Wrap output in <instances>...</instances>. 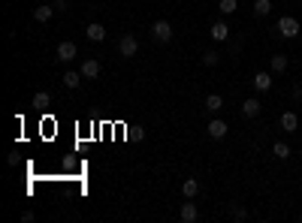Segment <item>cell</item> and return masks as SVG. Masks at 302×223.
I'll use <instances>...</instances> for the list:
<instances>
[{
  "mask_svg": "<svg viewBox=\"0 0 302 223\" xmlns=\"http://www.w3.org/2000/svg\"><path fill=\"white\" fill-rule=\"evenodd\" d=\"M272 154H275L278 160H287L293 151H290V145H287V142H275V145H272Z\"/></svg>",
  "mask_w": 302,
  "mask_h": 223,
  "instance_id": "20",
  "label": "cell"
},
{
  "mask_svg": "<svg viewBox=\"0 0 302 223\" xmlns=\"http://www.w3.org/2000/svg\"><path fill=\"white\" fill-rule=\"evenodd\" d=\"M221 63V54L215 51V48H209L206 54H203V66H218Z\"/></svg>",
  "mask_w": 302,
  "mask_h": 223,
  "instance_id": "22",
  "label": "cell"
},
{
  "mask_svg": "<svg viewBox=\"0 0 302 223\" xmlns=\"http://www.w3.org/2000/svg\"><path fill=\"white\" fill-rule=\"evenodd\" d=\"M51 6H54V9H57V12H67V9H70V3H67V0H54V3H51Z\"/></svg>",
  "mask_w": 302,
  "mask_h": 223,
  "instance_id": "24",
  "label": "cell"
},
{
  "mask_svg": "<svg viewBox=\"0 0 302 223\" xmlns=\"http://www.w3.org/2000/svg\"><path fill=\"white\" fill-rule=\"evenodd\" d=\"M21 223H33V211H24V214H21Z\"/></svg>",
  "mask_w": 302,
  "mask_h": 223,
  "instance_id": "26",
  "label": "cell"
},
{
  "mask_svg": "<svg viewBox=\"0 0 302 223\" xmlns=\"http://www.w3.org/2000/svg\"><path fill=\"white\" fill-rule=\"evenodd\" d=\"M6 163H9V166H18V151H12V154L6 157Z\"/></svg>",
  "mask_w": 302,
  "mask_h": 223,
  "instance_id": "25",
  "label": "cell"
},
{
  "mask_svg": "<svg viewBox=\"0 0 302 223\" xmlns=\"http://www.w3.org/2000/svg\"><path fill=\"white\" fill-rule=\"evenodd\" d=\"M206 130H209V136H212V139H224V136L230 133V127H227V121H221V118H212Z\"/></svg>",
  "mask_w": 302,
  "mask_h": 223,
  "instance_id": "8",
  "label": "cell"
},
{
  "mask_svg": "<svg viewBox=\"0 0 302 223\" xmlns=\"http://www.w3.org/2000/svg\"><path fill=\"white\" fill-rule=\"evenodd\" d=\"M85 36H88L91 42H103V39H106V27H103L100 21H91L88 30H85Z\"/></svg>",
  "mask_w": 302,
  "mask_h": 223,
  "instance_id": "10",
  "label": "cell"
},
{
  "mask_svg": "<svg viewBox=\"0 0 302 223\" xmlns=\"http://www.w3.org/2000/svg\"><path fill=\"white\" fill-rule=\"evenodd\" d=\"M218 9H221V15H233L239 9V0H218Z\"/></svg>",
  "mask_w": 302,
  "mask_h": 223,
  "instance_id": "21",
  "label": "cell"
},
{
  "mask_svg": "<svg viewBox=\"0 0 302 223\" xmlns=\"http://www.w3.org/2000/svg\"><path fill=\"white\" fill-rule=\"evenodd\" d=\"M269 69H272V72H284V69H287V57H284V54H272Z\"/></svg>",
  "mask_w": 302,
  "mask_h": 223,
  "instance_id": "19",
  "label": "cell"
},
{
  "mask_svg": "<svg viewBox=\"0 0 302 223\" xmlns=\"http://www.w3.org/2000/svg\"><path fill=\"white\" fill-rule=\"evenodd\" d=\"M275 27H278V33H281L284 39H296V36H299V21H296L293 15H281Z\"/></svg>",
  "mask_w": 302,
  "mask_h": 223,
  "instance_id": "1",
  "label": "cell"
},
{
  "mask_svg": "<svg viewBox=\"0 0 302 223\" xmlns=\"http://www.w3.org/2000/svg\"><path fill=\"white\" fill-rule=\"evenodd\" d=\"M48 103H51L48 91H36V94H33V100H30V106H33V109H45Z\"/></svg>",
  "mask_w": 302,
  "mask_h": 223,
  "instance_id": "17",
  "label": "cell"
},
{
  "mask_svg": "<svg viewBox=\"0 0 302 223\" xmlns=\"http://www.w3.org/2000/svg\"><path fill=\"white\" fill-rule=\"evenodd\" d=\"M281 130L284 133H296L299 130V115L296 112H284L281 115Z\"/></svg>",
  "mask_w": 302,
  "mask_h": 223,
  "instance_id": "12",
  "label": "cell"
},
{
  "mask_svg": "<svg viewBox=\"0 0 302 223\" xmlns=\"http://www.w3.org/2000/svg\"><path fill=\"white\" fill-rule=\"evenodd\" d=\"M251 85H254V91H257V94H266V91H272V72H257Z\"/></svg>",
  "mask_w": 302,
  "mask_h": 223,
  "instance_id": "9",
  "label": "cell"
},
{
  "mask_svg": "<svg viewBox=\"0 0 302 223\" xmlns=\"http://www.w3.org/2000/svg\"><path fill=\"white\" fill-rule=\"evenodd\" d=\"M209 33H212L215 42H227V39H230V24H227V21H212V30H209Z\"/></svg>",
  "mask_w": 302,
  "mask_h": 223,
  "instance_id": "6",
  "label": "cell"
},
{
  "mask_svg": "<svg viewBox=\"0 0 302 223\" xmlns=\"http://www.w3.org/2000/svg\"><path fill=\"white\" fill-rule=\"evenodd\" d=\"M57 9L54 6H48V3H42V6H36L33 9V21H39V24H45V21H51V15H54Z\"/></svg>",
  "mask_w": 302,
  "mask_h": 223,
  "instance_id": "13",
  "label": "cell"
},
{
  "mask_svg": "<svg viewBox=\"0 0 302 223\" xmlns=\"http://www.w3.org/2000/svg\"><path fill=\"white\" fill-rule=\"evenodd\" d=\"M178 217H182V223H197V220H200L197 202H194V199H185V202H182V208H178Z\"/></svg>",
  "mask_w": 302,
  "mask_h": 223,
  "instance_id": "4",
  "label": "cell"
},
{
  "mask_svg": "<svg viewBox=\"0 0 302 223\" xmlns=\"http://www.w3.org/2000/svg\"><path fill=\"white\" fill-rule=\"evenodd\" d=\"M151 36H154L157 42H169V39H172V24H169L166 18H157V21L151 24Z\"/></svg>",
  "mask_w": 302,
  "mask_h": 223,
  "instance_id": "2",
  "label": "cell"
},
{
  "mask_svg": "<svg viewBox=\"0 0 302 223\" xmlns=\"http://www.w3.org/2000/svg\"><path fill=\"white\" fill-rule=\"evenodd\" d=\"M79 72H82L85 79H91V82H94V79L100 76V60H97V57H88V60H82Z\"/></svg>",
  "mask_w": 302,
  "mask_h": 223,
  "instance_id": "7",
  "label": "cell"
},
{
  "mask_svg": "<svg viewBox=\"0 0 302 223\" xmlns=\"http://www.w3.org/2000/svg\"><path fill=\"white\" fill-rule=\"evenodd\" d=\"M260 109H263V103H260L257 97H248V100L242 103V115H245V118H257Z\"/></svg>",
  "mask_w": 302,
  "mask_h": 223,
  "instance_id": "11",
  "label": "cell"
},
{
  "mask_svg": "<svg viewBox=\"0 0 302 223\" xmlns=\"http://www.w3.org/2000/svg\"><path fill=\"white\" fill-rule=\"evenodd\" d=\"M272 12V0H254V15L257 18H266Z\"/></svg>",
  "mask_w": 302,
  "mask_h": 223,
  "instance_id": "18",
  "label": "cell"
},
{
  "mask_svg": "<svg viewBox=\"0 0 302 223\" xmlns=\"http://www.w3.org/2000/svg\"><path fill=\"white\" fill-rule=\"evenodd\" d=\"M76 54H79L76 42H70V39L57 42V60H61V63H70V60H76Z\"/></svg>",
  "mask_w": 302,
  "mask_h": 223,
  "instance_id": "5",
  "label": "cell"
},
{
  "mask_svg": "<svg viewBox=\"0 0 302 223\" xmlns=\"http://www.w3.org/2000/svg\"><path fill=\"white\" fill-rule=\"evenodd\" d=\"M230 217H233V220H245V217H248V211H245V208H236V205H233V208H230Z\"/></svg>",
  "mask_w": 302,
  "mask_h": 223,
  "instance_id": "23",
  "label": "cell"
},
{
  "mask_svg": "<svg viewBox=\"0 0 302 223\" xmlns=\"http://www.w3.org/2000/svg\"><path fill=\"white\" fill-rule=\"evenodd\" d=\"M206 109H209L212 115L221 112V109H224V97H221V94H209V97H206Z\"/></svg>",
  "mask_w": 302,
  "mask_h": 223,
  "instance_id": "16",
  "label": "cell"
},
{
  "mask_svg": "<svg viewBox=\"0 0 302 223\" xmlns=\"http://www.w3.org/2000/svg\"><path fill=\"white\" fill-rule=\"evenodd\" d=\"M136 51H139V39L133 33H124L121 42H118V54L121 57H136Z\"/></svg>",
  "mask_w": 302,
  "mask_h": 223,
  "instance_id": "3",
  "label": "cell"
},
{
  "mask_svg": "<svg viewBox=\"0 0 302 223\" xmlns=\"http://www.w3.org/2000/svg\"><path fill=\"white\" fill-rule=\"evenodd\" d=\"M82 79H85V76H82V72H76V69H67V72H64V85H67L70 91H76V88L82 85Z\"/></svg>",
  "mask_w": 302,
  "mask_h": 223,
  "instance_id": "15",
  "label": "cell"
},
{
  "mask_svg": "<svg viewBox=\"0 0 302 223\" xmlns=\"http://www.w3.org/2000/svg\"><path fill=\"white\" fill-rule=\"evenodd\" d=\"M197 193H200V181L197 178H185L182 181V196L185 199H197Z\"/></svg>",
  "mask_w": 302,
  "mask_h": 223,
  "instance_id": "14",
  "label": "cell"
}]
</instances>
